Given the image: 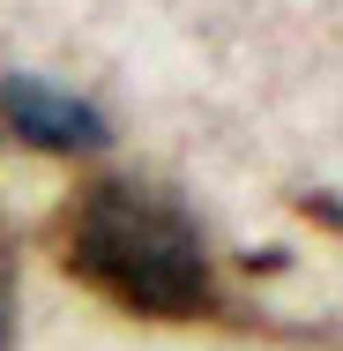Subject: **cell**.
<instances>
[{"label": "cell", "mask_w": 343, "mask_h": 351, "mask_svg": "<svg viewBox=\"0 0 343 351\" xmlns=\"http://www.w3.org/2000/svg\"><path fill=\"white\" fill-rule=\"evenodd\" d=\"M60 262L82 291L142 322H216L224 284L202 224L164 187L142 180H90L60 210Z\"/></svg>", "instance_id": "obj_1"}, {"label": "cell", "mask_w": 343, "mask_h": 351, "mask_svg": "<svg viewBox=\"0 0 343 351\" xmlns=\"http://www.w3.org/2000/svg\"><path fill=\"white\" fill-rule=\"evenodd\" d=\"M0 112H8V128L30 149H53V157H90V149L112 142L105 112L90 97L60 90V82H45V75H8L0 82Z\"/></svg>", "instance_id": "obj_2"}, {"label": "cell", "mask_w": 343, "mask_h": 351, "mask_svg": "<svg viewBox=\"0 0 343 351\" xmlns=\"http://www.w3.org/2000/svg\"><path fill=\"white\" fill-rule=\"evenodd\" d=\"M8 322H15V284H8V262H0V351H8Z\"/></svg>", "instance_id": "obj_3"}]
</instances>
